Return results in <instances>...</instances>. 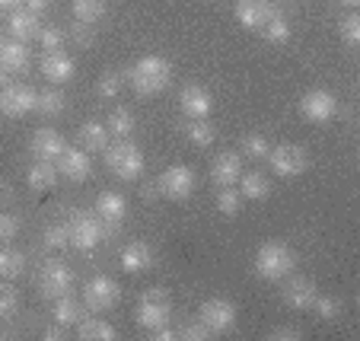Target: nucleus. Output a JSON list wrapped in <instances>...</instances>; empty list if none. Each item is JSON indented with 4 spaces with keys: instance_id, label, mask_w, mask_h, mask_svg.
<instances>
[{
    "instance_id": "f257e3e1",
    "label": "nucleus",
    "mask_w": 360,
    "mask_h": 341,
    "mask_svg": "<svg viewBox=\"0 0 360 341\" xmlns=\"http://www.w3.org/2000/svg\"><path fill=\"white\" fill-rule=\"evenodd\" d=\"M128 80H131V86H134V93L157 96V93H163V89L169 86L172 64L166 61V58H160V55H147L128 70Z\"/></svg>"
},
{
    "instance_id": "f03ea898",
    "label": "nucleus",
    "mask_w": 360,
    "mask_h": 341,
    "mask_svg": "<svg viewBox=\"0 0 360 341\" xmlns=\"http://www.w3.org/2000/svg\"><path fill=\"white\" fill-rule=\"evenodd\" d=\"M102 157H105V166H109L118 179H124V182H134V179L143 176V153L128 137H118L115 143L109 141V147L102 150Z\"/></svg>"
},
{
    "instance_id": "7ed1b4c3",
    "label": "nucleus",
    "mask_w": 360,
    "mask_h": 341,
    "mask_svg": "<svg viewBox=\"0 0 360 341\" xmlns=\"http://www.w3.org/2000/svg\"><path fill=\"white\" fill-rule=\"evenodd\" d=\"M293 265H297V255L284 243H265L255 252V274L262 281H284L287 274H293Z\"/></svg>"
},
{
    "instance_id": "20e7f679",
    "label": "nucleus",
    "mask_w": 360,
    "mask_h": 341,
    "mask_svg": "<svg viewBox=\"0 0 360 341\" xmlns=\"http://www.w3.org/2000/svg\"><path fill=\"white\" fill-rule=\"evenodd\" d=\"M172 319V307H169V294H166L163 287H147L137 300V326L147 328L150 332H160L166 328Z\"/></svg>"
},
{
    "instance_id": "39448f33",
    "label": "nucleus",
    "mask_w": 360,
    "mask_h": 341,
    "mask_svg": "<svg viewBox=\"0 0 360 341\" xmlns=\"http://www.w3.org/2000/svg\"><path fill=\"white\" fill-rule=\"evenodd\" d=\"M118 300H122V287L109 274H93L83 284V307L93 309V313H109L118 307Z\"/></svg>"
},
{
    "instance_id": "423d86ee",
    "label": "nucleus",
    "mask_w": 360,
    "mask_h": 341,
    "mask_svg": "<svg viewBox=\"0 0 360 341\" xmlns=\"http://www.w3.org/2000/svg\"><path fill=\"white\" fill-rule=\"evenodd\" d=\"M68 233H70V246H74L77 252H93L102 243V236H105V224H102L96 214L77 211L74 217L68 220Z\"/></svg>"
},
{
    "instance_id": "0eeeda50",
    "label": "nucleus",
    "mask_w": 360,
    "mask_h": 341,
    "mask_svg": "<svg viewBox=\"0 0 360 341\" xmlns=\"http://www.w3.org/2000/svg\"><path fill=\"white\" fill-rule=\"evenodd\" d=\"M39 290L48 300H58V297L70 294L74 290V271H70V265H64L61 259H48L39 271Z\"/></svg>"
},
{
    "instance_id": "6e6552de",
    "label": "nucleus",
    "mask_w": 360,
    "mask_h": 341,
    "mask_svg": "<svg viewBox=\"0 0 360 341\" xmlns=\"http://www.w3.org/2000/svg\"><path fill=\"white\" fill-rule=\"evenodd\" d=\"M198 319L207 326V332H211V335H224V332H230V328L236 326L239 309H236V303H233V300L214 297V300H204L201 303V313H198Z\"/></svg>"
},
{
    "instance_id": "1a4fd4ad",
    "label": "nucleus",
    "mask_w": 360,
    "mask_h": 341,
    "mask_svg": "<svg viewBox=\"0 0 360 341\" xmlns=\"http://www.w3.org/2000/svg\"><path fill=\"white\" fill-rule=\"evenodd\" d=\"M157 191L163 195L166 201H185V198H191V191H195V172H191L188 166H182V163L169 166V169L160 172Z\"/></svg>"
},
{
    "instance_id": "9d476101",
    "label": "nucleus",
    "mask_w": 360,
    "mask_h": 341,
    "mask_svg": "<svg viewBox=\"0 0 360 341\" xmlns=\"http://www.w3.org/2000/svg\"><path fill=\"white\" fill-rule=\"evenodd\" d=\"M268 163H271V172L281 179H297L306 172V150L300 143H281V147H271L268 153Z\"/></svg>"
},
{
    "instance_id": "9b49d317",
    "label": "nucleus",
    "mask_w": 360,
    "mask_h": 341,
    "mask_svg": "<svg viewBox=\"0 0 360 341\" xmlns=\"http://www.w3.org/2000/svg\"><path fill=\"white\" fill-rule=\"evenodd\" d=\"M35 99H39V93L29 83H10L0 89V112L7 118H22L35 112Z\"/></svg>"
},
{
    "instance_id": "f8f14e48",
    "label": "nucleus",
    "mask_w": 360,
    "mask_h": 341,
    "mask_svg": "<svg viewBox=\"0 0 360 341\" xmlns=\"http://www.w3.org/2000/svg\"><path fill=\"white\" fill-rule=\"evenodd\" d=\"M335 112H338V103H335V96L328 93V89H309V93L300 99V115L313 124L332 122Z\"/></svg>"
},
{
    "instance_id": "ddd939ff",
    "label": "nucleus",
    "mask_w": 360,
    "mask_h": 341,
    "mask_svg": "<svg viewBox=\"0 0 360 341\" xmlns=\"http://www.w3.org/2000/svg\"><path fill=\"white\" fill-rule=\"evenodd\" d=\"M93 172V160L83 147H64V153L58 157V176H64L68 182H86Z\"/></svg>"
},
{
    "instance_id": "4468645a",
    "label": "nucleus",
    "mask_w": 360,
    "mask_h": 341,
    "mask_svg": "<svg viewBox=\"0 0 360 341\" xmlns=\"http://www.w3.org/2000/svg\"><path fill=\"white\" fill-rule=\"evenodd\" d=\"M274 13L271 0H236V20L243 29H262Z\"/></svg>"
},
{
    "instance_id": "2eb2a0df",
    "label": "nucleus",
    "mask_w": 360,
    "mask_h": 341,
    "mask_svg": "<svg viewBox=\"0 0 360 341\" xmlns=\"http://www.w3.org/2000/svg\"><path fill=\"white\" fill-rule=\"evenodd\" d=\"M96 217L105 226H122L124 217H128V201L118 191H102L96 198Z\"/></svg>"
},
{
    "instance_id": "dca6fc26",
    "label": "nucleus",
    "mask_w": 360,
    "mask_h": 341,
    "mask_svg": "<svg viewBox=\"0 0 360 341\" xmlns=\"http://www.w3.org/2000/svg\"><path fill=\"white\" fill-rule=\"evenodd\" d=\"M153 262H157V252L150 249V243H128V246L122 249V271L124 274H143L153 268Z\"/></svg>"
},
{
    "instance_id": "f3484780",
    "label": "nucleus",
    "mask_w": 360,
    "mask_h": 341,
    "mask_svg": "<svg viewBox=\"0 0 360 341\" xmlns=\"http://www.w3.org/2000/svg\"><path fill=\"white\" fill-rule=\"evenodd\" d=\"M179 105H182V112L188 118H207L211 109H214V96L204 86L191 83V86H185L182 93H179Z\"/></svg>"
},
{
    "instance_id": "a211bd4d",
    "label": "nucleus",
    "mask_w": 360,
    "mask_h": 341,
    "mask_svg": "<svg viewBox=\"0 0 360 341\" xmlns=\"http://www.w3.org/2000/svg\"><path fill=\"white\" fill-rule=\"evenodd\" d=\"M29 147H32V153H35V160H48V163H55L58 157L64 153V137L58 134L55 128H39L32 134V141H29Z\"/></svg>"
},
{
    "instance_id": "6ab92c4d",
    "label": "nucleus",
    "mask_w": 360,
    "mask_h": 341,
    "mask_svg": "<svg viewBox=\"0 0 360 341\" xmlns=\"http://www.w3.org/2000/svg\"><path fill=\"white\" fill-rule=\"evenodd\" d=\"M239 176H243V160H239V153L224 150L214 157V163H211V182L214 185H220V188H224V185H236Z\"/></svg>"
},
{
    "instance_id": "aec40b11",
    "label": "nucleus",
    "mask_w": 360,
    "mask_h": 341,
    "mask_svg": "<svg viewBox=\"0 0 360 341\" xmlns=\"http://www.w3.org/2000/svg\"><path fill=\"white\" fill-rule=\"evenodd\" d=\"M316 281H309V278H290L287 274V284H284V303L290 309H309L313 307V300H316Z\"/></svg>"
},
{
    "instance_id": "412c9836",
    "label": "nucleus",
    "mask_w": 360,
    "mask_h": 341,
    "mask_svg": "<svg viewBox=\"0 0 360 341\" xmlns=\"http://www.w3.org/2000/svg\"><path fill=\"white\" fill-rule=\"evenodd\" d=\"M77 64L70 55H64V51H48L45 58H41V74H45V80H51L55 86H64V83L74 77Z\"/></svg>"
},
{
    "instance_id": "4be33fe9",
    "label": "nucleus",
    "mask_w": 360,
    "mask_h": 341,
    "mask_svg": "<svg viewBox=\"0 0 360 341\" xmlns=\"http://www.w3.org/2000/svg\"><path fill=\"white\" fill-rule=\"evenodd\" d=\"M29 67V48L26 41H4L0 45V70L7 74H22Z\"/></svg>"
},
{
    "instance_id": "5701e85b",
    "label": "nucleus",
    "mask_w": 360,
    "mask_h": 341,
    "mask_svg": "<svg viewBox=\"0 0 360 341\" xmlns=\"http://www.w3.org/2000/svg\"><path fill=\"white\" fill-rule=\"evenodd\" d=\"M39 16L35 13H29V10H13L10 13V20H7V32H10V39H16V41H29V39H35L39 35Z\"/></svg>"
},
{
    "instance_id": "b1692460",
    "label": "nucleus",
    "mask_w": 360,
    "mask_h": 341,
    "mask_svg": "<svg viewBox=\"0 0 360 341\" xmlns=\"http://www.w3.org/2000/svg\"><path fill=\"white\" fill-rule=\"evenodd\" d=\"M239 195H243L245 201H265L268 195H271V182H268L265 172H243L239 176Z\"/></svg>"
},
{
    "instance_id": "393cba45",
    "label": "nucleus",
    "mask_w": 360,
    "mask_h": 341,
    "mask_svg": "<svg viewBox=\"0 0 360 341\" xmlns=\"http://www.w3.org/2000/svg\"><path fill=\"white\" fill-rule=\"evenodd\" d=\"M80 147L86 153H102L105 147H109V128H105V122H86L80 124Z\"/></svg>"
},
{
    "instance_id": "a878e982",
    "label": "nucleus",
    "mask_w": 360,
    "mask_h": 341,
    "mask_svg": "<svg viewBox=\"0 0 360 341\" xmlns=\"http://www.w3.org/2000/svg\"><path fill=\"white\" fill-rule=\"evenodd\" d=\"M51 313H55V322H58L61 328H70V326H77V322L83 319V307H80V300H77V297H70V294L58 297L55 307H51Z\"/></svg>"
},
{
    "instance_id": "bb28decb",
    "label": "nucleus",
    "mask_w": 360,
    "mask_h": 341,
    "mask_svg": "<svg viewBox=\"0 0 360 341\" xmlns=\"http://www.w3.org/2000/svg\"><path fill=\"white\" fill-rule=\"evenodd\" d=\"M58 185V169L55 163H48V160H39L35 166H29V188L35 191H51Z\"/></svg>"
},
{
    "instance_id": "cd10ccee",
    "label": "nucleus",
    "mask_w": 360,
    "mask_h": 341,
    "mask_svg": "<svg viewBox=\"0 0 360 341\" xmlns=\"http://www.w3.org/2000/svg\"><path fill=\"white\" fill-rule=\"evenodd\" d=\"M22 271H26V255H22L20 249H13L10 243L0 246V278L13 281V278H20Z\"/></svg>"
},
{
    "instance_id": "c85d7f7f",
    "label": "nucleus",
    "mask_w": 360,
    "mask_h": 341,
    "mask_svg": "<svg viewBox=\"0 0 360 341\" xmlns=\"http://www.w3.org/2000/svg\"><path fill=\"white\" fill-rule=\"evenodd\" d=\"M185 137H188L195 147H211V143L217 141V131H214V124L207 122V118H191V122L185 124Z\"/></svg>"
},
{
    "instance_id": "c756f323",
    "label": "nucleus",
    "mask_w": 360,
    "mask_h": 341,
    "mask_svg": "<svg viewBox=\"0 0 360 341\" xmlns=\"http://www.w3.org/2000/svg\"><path fill=\"white\" fill-rule=\"evenodd\" d=\"M77 328H80V338H86V341H115L118 338V332L105 319H80Z\"/></svg>"
},
{
    "instance_id": "7c9ffc66",
    "label": "nucleus",
    "mask_w": 360,
    "mask_h": 341,
    "mask_svg": "<svg viewBox=\"0 0 360 341\" xmlns=\"http://www.w3.org/2000/svg\"><path fill=\"white\" fill-rule=\"evenodd\" d=\"M64 103H68V96L61 93V89H45V93H39V99H35V112L45 118H55L64 112Z\"/></svg>"
},
{
    "instance_id": "2f4dec72",
    "label": "nucleus",
    "mask_w": 360,
    "mask_h": 341,
    "mask_svg": "<svg viewBox=\"0 0 360 341\" xmlns=\"http://www.w3.org/2000/svg\"><path fill=\"white\" fill-rule=\"evenodd\" d=\"M134 124H137V118H134V112L131 109H112L109 112V118H105V128H109V134H115V137H128L131 131H134Z\"/></svg>"
},
{
    "instance_id": "473e14b6",
    "label": "nucleus",
    "mask_w": 360,
    "mask_h": 341,
    "mask_svg": "<svg viewBox=\"0 0 360 341\" xmlns=\"http://www.w3.org/2000/svg\"><path fill=\"white\" fill-rule=\"evenodd\" d=\"M74 16L83 26H93L105 16V0H74Z\"/></svg>"
},
{
    "instance_id": "72a5a7b5",
    "label": "nucleus",
    "mask_w": 360,
    "mask_h": 341,
    "mask_svg": "<svg viewBox=\"0 0 360 341\" xmlns=\"http://www.w3.org/2000/svg\"><path fill=\"white\" fill-rule=\"evenodd\" d=\"M239 153H245L249 160H268L271 153V141L265 134H245L243 143H239Z\"/></svg>"
},
{
    "instance_id": "f704fd0d",
    "label": "nucleus",
    "mask_w": 360,
    "mask_h": 341,
    "mask_svg": "<svg viewBox=\"0 0 360 341\" xmlns=\"http://www.w3.org/2000/svg\"><path fill=\"white\" fill-rule=\"evenodd\" d=\"M39 45H41V51H64V45H68V32H64L61 26H41L39 29Z\"/></svg>"
},
{
    "instance_id": "c9c22d12",
    "label": "nucleus",
    "mask_w": 360,
    "mask_h": 341,
    "mask_svg": "<svg viewBox=\"0 0 360 341\" xmlns=\"http://www.w3.org/2000/svg\"><path fill=\"white\" fill-rule=\"evenodd\" d=\"M217 211L224 214V217H236V214L243 211V195H239V188L224 185V188L217 191Z\"/></svg>"
},
{
    "instance_id": "e433bc0d",
    "label": "nucleus",
    "mask_w": 360,
    "mask_h": 341,
    "mask_svg": "<svg viewBox=\"0 0 360 341\" xmlns=\"http://www.w3.org/2000/svg\"><path fill=\"white\" fill-rule=\"evenodd\" d=\"M262 32H265V39L271 41V45H287V41H290V22L281 13H274L271 20L262 26Z\"/></svg>"
},
{
    "instance_id": "4c0bfd02",
    "label": "nucleus",
    "mask_w": 360,
    "mask_h": 341,
    "mask_svg": "<svg viewBox=\"0 0 360 341\" xmlns=\"http://www.w3.org/2000/svg\"><path fill=\"white\" fill-rule=\"evenodd\" d=\"M20 313V290L7 281H0V319H13Z\"/></svg>"
},
{
    "instance_id": "58836bf2",
    "label": "nucleus",
    "mask_w": 360,
    "mask_h": 341,
    "mask_svg": "<svg viewBox=\"0 0 360 341\" xmlns=\"http://www.w3.org/2000/svg\"><path fill=\"white\" fill-rule=\"evenodd\" d=\"M124 89V77L118 74V70H105V74L99 77V83H96V93L102 96V99H118Z\"/></svg>"
},
{
    "instance_id": "ea45409f",
    "label": "nucleus",
    "mask_w": 360,
    "mask_h": 341,
    "mask_svg": "<svg viewBox=\"0 0 360 341\" xmlns=\"http://www.w3.org/2000/svg\"><path fill=\"white\" fill-rule=\"evenodd\" d=\"M41 243H45V249H55V252L68 249V246H70L68 224H51V226H45V233H41Z\"/></svg>"
},
{
    "instance_id": "a19ab883",
    "label": "nucleus",
    "mask_w": 360,
    "mask_h": 341,
    "mask_svg": "<svg viewBox=\"0 0 360 341\" xmlns=\"http://www.w3.org/2000/svg\"><path fill=\"white\" fill-rule=\"evenodd\" d=\"M309 309H313V313L319 316V319L332 322V319H338L341 309H345V307H341L338 297H322V294H316V300H313V307H309Z\"/></svg>"
},
{
    "instance_id": "79ce46f5",
    "label": "nucleus",
    "mask_w": 360,
    "mask_h": 341,
    "mask_svg": "<svg viewBox=\"0 0 360 341\" xmlns=\"http://www.w3.org/2000/svg\"><path fill=\"white\" fill-rule=\"evenodd\" d=\"M16 236H20V217H16V214H10L7 207H4V211H0V246L13 243Z\"/></svg>"
},
{
    "instance_id": "37998d69",
    "label": "nucleus",
    "mask_w": 360,
    "mask_h": 341,
    "mask_svg": "<svg viewBox=\"0 0 360 341\" xmlns=\"http://www.w3.org/2000/svg\"><path fill=\"white\" fill-rule=\"evenodd\" d=\"M341 41H345L347 48L360 45V16L357 13H347L345 20H341Z\"/></svg>"
},
{
    "instance_id": "c03bdc74",
    "label": "nucleus",
    "mask_w": 360,
    "mask_h": 341,
    "mask_svg": "<svg viewBox=\"0 0 360 341\" xmlns=\"http://www.w3.org/2000/svg\"><path fill=\"white\" fill-rule=\"evenodd\" d=\"M176 338H182V341H207V338H211V332H207V326H204L201 319H195V322H185V326H179Z\"/></svg>"
},
{
    "instance_id": "a18cd8bd",
    "label": "nucleus",
    "mask_w": 360,
    "mask_h": 341,
    "mask_svg": "<svg viewBox=\"0 0 360 341\" xmlns=\"http://www.w3.org/2000/svg\"><path fill=\"white\" fill-rule=\"evenodd\" d=\"M70 39H74V45H80V48H89V45H93L89 26H83V22H77V26H74V35H70Z\"/></svg>"
},
{
    "instance_id": "49530a36",
    "label": "nucleus",
    "mask_w": 360,
    "mask_h": 341,
    "mask_svg": "<svg viewBox=\"0 0 360 341\" xmlns=\"http://www.w3.org/2000/svg\"><path fill=\"white\" fill-rule=\"evenodd\" d=\"M268 338H271V341H281V338L297 341L300 332H297V328H290V326H281V328H274V332H268Z\"/></svg>"
},
{
    "instance_id": "de8ad7c7",
    "label": "nucleus",
    "mask_w": 360,
    "mask_h": 341,
    "mask_svg": "<svg viewBox=\"0 0 360 341\" xmlns=\"http://www.w3.org/2000/svg\"><path fill=\"white\" fill-rule=\"evenodd\" d=\"M7 205H13V185L10 182H0V211Z\"/></svg>"
},
{
    "instance_id": "09e8293b",
    "label": "nucleus",
    "mask_w": 360,
    "mask_h": 341,
    "mask_svg": "<svg viewBox=\"0 0 360 341\" xmlns=\"http://www.w3.org/2000/svg\"><path fill=\"white\" fill-rule=\"evenodd\" d=\"M48 7H51V0H26V10L29 13H35V16H41Z\"/></svg>"
},
{
    "instance_id": "8fccbe9b",
    "label": "nucleus",
    "mask_w": 360,
    "mask_h": 341,
    "mask_svg": "<svg viewBox=\"0 0 360 341\" xmlns=\"http://www.w3.org/2000/svg\"><path fill=\"white\" fill-rule=\"evenodd\" d=\"M41 338H45V341H58V338H64L61 326H58V322H55V326H45V328H41Z\"/></svg>"
},
{
    "instance_id": "3c124183",
    "label": "nucleus",
    "mask_w": 360,
    "mask_h": 341,
    "mask_svg": "<svg viewBox=\"0 0 360 341\" xmlns=\"http://www.w3.org/2000/svg\"><path fill=\"white\" fill-rule=\"evenodd\" d=\"M22 4H26V0H0V10H10V13H13V10H20Z\"/></svg>"
},
{
    "instance_id": "603ef678",
    "label": "nucleus",
    "mask_w": 360,
    "mask_h": 341,
    "mask_svg": "<svg viewBox=\"0 0 360 341\" xmlns=\"http://www.w3.org/2000/svg\"><path fill=\"white\" fill-rule=\"evenodd\" d=\"M7 338V328H4V319H0V341Z\"/></svg>"
},
{
    "instance_id": "864d4df0",
    "label": "nucleus",
    "mask_w": 360,
    "mask_h": 341,
    "mask_svg": "<svg viewBox=\"0 0 360 341\" xmlns=\"http://www.w3.org/2000/svg\"><path fill=\"white\" fill-rule=\"evenodd\" d=\"M341 4H345V7H357L360 0H341Z\"/></svg>"
}]
</instances>
